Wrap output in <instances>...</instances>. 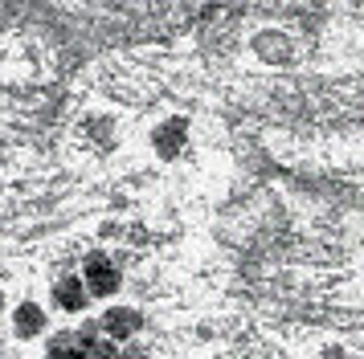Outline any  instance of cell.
<instances>
[{
  "instance_id": "cell-1",
  "label": "cell",
  "mask_w": 364,
  "mask_h": 359,
  "mask_svg": "<svg viewBox=\"0 0 364 359\" xmlns=\"http://www.w3.org/2000/svg\"><path fill=\"white\" fill-rule=\"evenodd\" d=\"M82 282H86V290H90V298H111V294H119V286H123L115 261L107 258V253H90V258H86Z\"/></svg>"
},
{
  "instance_id": "cell-2",
  "label": "cell",
  "mask_w": 364,
  "mask_h": 359,
  "mask_svg": "<svg viewBox=\"0 0 364 359\" xmlns=\"http://www.w3.org/2000/svg\"><path fill=\"white\" fill-rule=\"evenodd\" d=\"M46 331H50V314H46L41 302H21V306L13 310V335H17L21 343L41 339Z\"/></svg>"
},
{
  "instance_id": "cell-3",
  "label": "cell",
  "mask_w": 364,
  "mask_h": 359,
  "mask_svg": "<svg viewBox=\"0 0 364 359\" xmlns=\"http://www.w3.org/2000/svg\"><path fill=\"white\" fill-rule=\"evenodd\" d=\"M53 306L62 310V314H82L90 306V290H86L82 277H62V282H53Z\"/></svg>"
},
{
  "instance_id": "cell-4",
  "label": "cell",
  "mask_w": 364,
  "mask_h": 359,
  "mask_svg": "<svg viewBox=\"0 0 364 359\" xmlns=\"http://www.w3.org/2000/svg\"><path fill=\"white\" fill-rule=\"evenodd\" d=\"M99 323H102V335H107V339L132 343L135 331H139V314H135L132 306H111V310L99 319Z\"/></svg>"
},
{
  "instance_id": "cell-5",
  "label": "cell",
  "mask_w": 364,
  "mask_h": 359,
  "mask_svg": "<svg viewBox=\"0 0 364 359\" xmlns=\"http://www.w3.org/2000/svg\"><path fill=\"white\" fill-rule=\"evenodd\" d=\"M46 359H86V351L78 343V335L70 331V335H53L50 347H46Z\"/></svg>"
}]
</instances>
